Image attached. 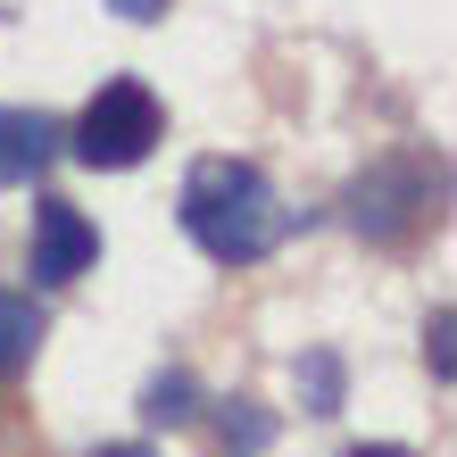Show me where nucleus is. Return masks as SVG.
Masks as SVG:
<instances>
[{
  "mask_svg": "<svg viewBox=\"0 0 457 457\" xmlns=\"http://www.w3.org/2000/svg\"><path fill=\"white\" fill-rule=\"evenodd\" d=\"M59 142L67 133L42 109H0V192H9V183H34L50 158H59Z\"/></svg>",
  "mask_w": 457,
  "mask_h": 457,
  "instance_id": "obj_5",
  "label": "nucleus"
},
{
  "mask_svg": "<svg viewBox=\"0 0 457 457\" xmlns=\"http://www.w3.org/2000/svg\"><path fill=\"white\" fill-rule=\"evenodd\" d=\"M300 408L308 416H341V358L333 349H308L300 358Z\"/></svg>",
  "mask_w": 457,
  "mask_h": 457,
  "instance_id": "obj_9",
  "label": "nucleus"
},
{
  "mask_svg": "<svg viewBox=\"0 0 457 457\" xmlns=\"http://www.w3.org/2000/svg\"><path fill=\"white\" fill-rule=\"evenodd\" d=\"M42 333H50V316H42L34 291H0V374H17L25 358H34Z\"/></svg>",
  "mask_w": 457,
  "mask_h": 457,
  "instance_id": "obj_6",
  "label": "nucleus"
},
{
  "mask_svg": "<svg viewBox=\"0 0 457 457\" xmlns=\"http://www.w3.org/2000/svg\"><path fill=\"white\" fill-rule=\"evenodd\" d=\"M175 217L217 266H258L291 233V208L275 200V183H266L250 158H200V167L183 175Z\"/></svg>",
  "mask_w": 457,
  "mask_h": 457,
  "instance_id": "obj_1",
  "label": "nucleus"
},
{
  "mask_svg": "<svg viewBox=\"0 0 457 457\" xmlns=\"http://www.w3.org/2000/svg\"><path fill=\"white\" fill-rule=\"evenodd\" d=\"M158 133H167L158 92H150V84H133V75H117V84H100V92L84 100V117H75L67 150L84 158L92 175H125V167H142V158L158 150Z\"/></svg>",
  "mask_w": 457,
  "mask_h": 457,
  "instance_id": "obj_2",
  "label": "nucleus"
},
{
  "mask_svg": "<svg viewBox=\"0 0 457 457\" xmlns=\"http://www.w3.org/2000/svg\"><path fill=\"white\" fill-rule=\"evenodd\" d=\"M100 457H150V449L142 441H117V449H100Z\"/></svg>",
  "mask_w": 457,
  "mask_h": 457,
  "instance_id": "obj_13",
  "label": "nucleus"
},
{
  "mask_svg": "<svg viewBox=\"0 0 457 457\" xmlns=\"http://www.w3.org/2000/svg\"><path fill=\"white\" fill-rule=\"evenodd\" d=\"M100 258V233H92V217L75 200H34V233H25V275H34L42 291H59V283H75L84 266Z\"/></svg>",
  "mask_w": 457,
  "mask_h": 457,
  "instance_id": "obj_4",
  "label": "nucleus"
},
{
  "mask_svg": "<svg viewBox=\"0 0 457 457\" xmlns=\"http://www.w3.org/2000/svg\"><path fill=\"white\" fill-rule=\"evenodd\" d=\"M142 416H150V424H192V416H200V383H192L183 366L150 374V383H142Z\"/></svg>",
  "mask_w": 457,
  "mask_h": 457,
  "instance_id": "obj_7",
  "label": "nucleus"
},
{
  "mask_svg": "<svg viewBox=\"0 0 457 457\" xmlns=\"http://www.w3.org/2000/svg\"><path fill=\"white\" fill-rule=\"evenodd\" d=\"M217 441H225V457H266V449H275V416L250 408V399H225Z\"/></svg>",
  "mask_w": 457,
  "mask_h": 457,
  "instance_id": "obj_8",
  "label": "nucleus"
},
{
  "mask_svg": "<svg viewBox=\"0 0 457 457\" xmlns=\"http://www.w3.org/2000/svg\"><path fill=\"white\" fill-rule=\"evenodd\" d=\"M349 225H358L374 250H399L416 225H424V208H433V167L424 158H374V167L349 183Z\"/></svg>",
  "mask_w": 457,
  "mask_h": 457,
  "instance_id": "obj_3",
  "label": "nucleus"
},
{
  "mask_svg": "<svg viewBox=\"0 0 457 457\" xmlns=\"http://www.w3.org/2000/svg\"><path fill=\"white\" fill-rule=\"evenodd\" d=\"M449 333H457V316H449V308H433V325H424V358H433V374H441V383H449V366H457Z\"/></svg>",
  "mask_w": 457,
  "mask_h": 457,
  "instance_id": "obj_10",
  "label": "nucleus"
},
{
  "mask_svg": "<svg viewBox=\"0 0 457 457\" xmlns=\"http://www.w3.org/2000/svg\"><path fill=\"white\" fill-rule=\"evenodd\" d=\"M349 457H408V449H391V441H374V449H349Z\"/></svg>",
  "mask_w": 457,
  "mask_h": 457,
  "instance_id": "obj_12",
  "label": "nucleus"
},
{
  "mask_svg": "<svg viewBox=\"0 0 457 457\" xmlns=\"http://www.w3.org/2000/svg\"><path fill=\"white\" fill-rule=\"evenodd\" d=\"M109 9H117L125 25H158V17H167V0H109Z\"/></svg>",
  "mask_w": 457,
  "mask_h": 457,
  "instance_id": "obj_11",
  "label": "nucleus"
}]
</instances>
